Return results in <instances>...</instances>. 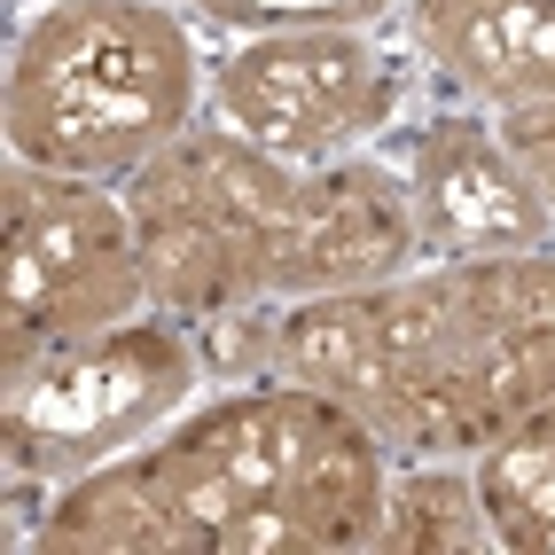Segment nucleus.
Masks as SVG:
<instances>
[{
    "mask_svg": "<svg viewBox=\"0 0 555 555\" xmlns=\"http://www.w3.org/2000/svg\"><path fill=\"white\" fill-rule=\"evenodd\" d=\"M204 70L211 55L172 0H40L9 48V157L126 180L204 118Z\"/></svg>",
    "mask_w": 555,
    "mask_h": 555,
    "instance_id": "7ed1b4c3",
    "label": "nucleus"
},
{
    "mask_svg": "<svg viewBox=\"0 0 555 555\" xmlns=\"http://www.w3.org/2000/svg\"><path fill=\"white\" fill-rule=\"evenodd\" d=\"M493 516L477 501V477L462 462H406L391 469L376 555H486Z\"/></svg>",
    "mask_w": 555,
    "mask_h": 555,
    "instance_id": "ddd939ff",
    "label": "nucleus"
},
{
    "mask_svg": "<svg viewBox=\"0 0 555 555\" xmlns=\"http://www.w3.org/2000/svg\"><path fill=\"white\" fill-rule=\"evenodd\" d=\"M118 189L133 211L141 274H150V313L211 328L228 313L274 306L282 243H289L298 189H306L298 165L196 118L150 165H133Z\"/></svg>",
    "mask_w": 555,
    "mask_h": 555,
    "instance_id": "20e7f679",
    "label": "nucleus"
},
{
    "mask_svg": "<svg viewBox=\"0 0 555 555\" xmlns=\"http://www.w3.org/2000/svg\"><path fill=\"white\" fill-rule=\"evenodd\" d=\"M447 9H469V0H399V24H423V16H447Z\"/></svg>",
    "mask_w": 555,
    "mask_h": 555,
    "instance_id": "dca6fc26",
    "label": "nucleus"
},
{
    "mask_svg": "<svg viewBox=\"0 0 555 555\" xmlns=\"http://www.w3.org/2000/svg\"><path fill=\"white\" fill-rule=\"evenodd\" d=\"M150 313L126 189L9 157L0 172V367Z\"/></svg>",
    "mask_w": 555,
    "mask_h": 555,
    "instance_id": "423d86ee",
    "label": "nucleus"
},
{
    "mask_svg": "<svg viewBox=\"0 0 555 555\" xmlns=\"http://www.w3.org/2000/svg\"><path fill=\"white\" fill-rule=\"evenodd\" d=\"M180 9L228 31V40H267V31H328V24L384 31L399 16V0H180Z\"/></svg>",
    "mask_w": 555,
    "mask_h": 555,
    "instance_id": "4468645a",
    "label": "nucleus"
},
{
    "mask_svg": "<svg viewBox=\"0 0 555 555\" xmlns=\"http://www.w3.org/2000/svg\"><path fill=\"white\" fill-rule=\"evenodd\" d=\"M250 384H306L406 462H469L555 391V243L508 258H415L337 298L250 306L196 328Z\"/></svg>",
    "mask_w": 555,
    "mask_h": 555,
    "instance_id": "f257e3e1",
    "label": "nucleus"
},
{
    "mask_svg": "<svg viewBox=\"0 0 555 555\" xmlns=\"http://www.w3.org/2000/svg\"><path fill=\"white\" fill-rule=\"evenodd\" d=\"M31 547L40 555H180V532H172L141 454H126L109 469H87L70 486H55Z\"/></svg>",
    "mask_w": 555,
    "mask_h": 555,
    "instance_id": "9b49d317",
    "label": "nucleus"
},
{
    "mask_svg": "<svg viewBox=\"0 0 555 555\" xmlns=\"http://www.w3.org/2000/svg\"><path fill=\"white\" fill-rule=\"evenodd\" d=\"M469 477L493 516V547L555 555V391L532 415H516L486 454H469Z\"/></svg>",
    "mask_w": 555,
    "mask_h": 555,
    "instance_id": "f8f14e48",
    "label": "nucleus"
},
{
    "mask_svg": "<svg viewBox=\"0 0 555 555\" xmlns=\"http://www.w3.org/2000/svg\"><path fill=\"white\" fill-rule=\"evenodd\" d=\"M423 258L415 243V211H406L399 180L376 150L313 165L298 189V219L282 243V274H274V306L289 298H337V289H376L406 274Z\"/></svg>",
    "mask_w": 555,
    "mask_h": 555,
    "instance_id": "1a4fd4ad",
    "label": "nucleus"
},
{
    "mask_svg": "<svg viewBox=\"0 0 555 555\" xmlns=\"http://www.w3.org/2000/svg\"><path fill=\"white\" fill-rule=\"evenodd\" d=\"M415 48L477 109H516L555 94V0H469V9L406 24Z\"/></svg>",
    "mask_w": 555,
    "mask_h": 555,
    "instance_id": "9d476101",
    "label": "nucleus"
},
{
    "mask_svg": "<svg viewBox=\"0 0 555 555\" xmlns=\"http://www.w3.org/2000/svg\"><path fill=\"white\" fill-rule=\"evenodd\" d=\"M180 555H376L391 447L306 384H235L141 447Z\"/></svg>",
    "mask_w": 555,
    "mask_h": 555,
    "instance_id": "f03ea898",
    "label": "nucleus"
},
{
    "mask_svg": "<svg viewBox=\"0 0 555 555\" xmlns=\"http://www.w3.org/2000/svg\"><path fill=\"white\" fill-rule=\"evenodd\" d=\"M211 376V352L189 321L141 313L102 337L55 345L40 360L0 367V454L9 477L70 486L87 469H109L165 438Z\"/></svg>",
    "mask_w": 555,
    "mask_h": 555,
    "instance_id": "39448f33",
    "label": "nucleus"
},
{
    "mask_svg": "<svg viewBox=\"0 0 555 555\" xmlns=\"http://www.w3.org/2000/svg\"><path fill=\"white\" fill-rule=\"evenodd\" d=\"M204 118L243 133L250 150L313 172L376 150L406 118V55L360 24L228 40L204 70Z\"/></svg>",
    "mask_w": 555,
    "mask_h": 555,
    "instance_id": "0eeeda50",
    "label": "nucleus"
},
{
    "mask_svg": "<svg viewBox=\"0 0 555 555\" xmlns=\"http://www.w3.org/2000/svg\"><path fill=\"white\" fill-rule=\"evenodd\" d=\"M376 157L415 211L423 258H508L555 243V211L493 133V109L447 102L430 118H399L376 141Z\"/></svg>",
    "mask_w": 555,
    "mask_h": 555,
    "instance_id": "6e6552de",
    "label": "nucleus"
},
{
    "mask_svg": "<svg viewBox=\"0 0 555 555\" xmlns=\"http://www.w3.org/2000/svg\"><path fill=\"white\" fill-rule=\"evenodd\" d=\"M493 133L508 141V157L525 165V180L547 196L555 211V94L547 102H516V109H493Z\"/></svg>",
    "mask_w": 555,
    "mask_h": 555,
    "instance_id": "2eb2a0df",
    "label": "nucleus"
}]
</instances>
